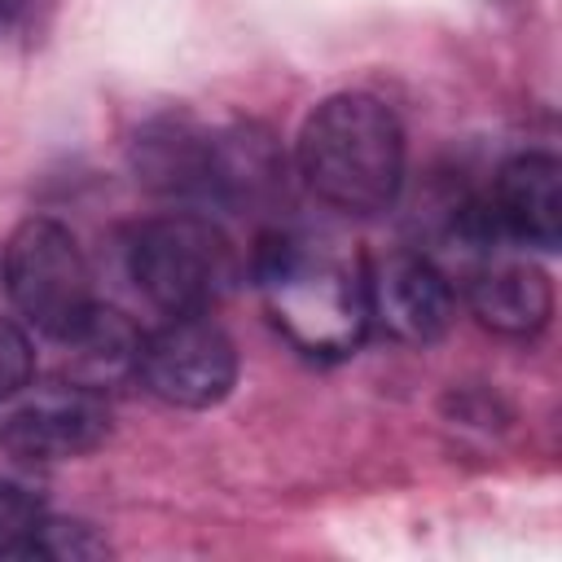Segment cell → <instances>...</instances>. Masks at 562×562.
I'll list each match as a JSON object with an SVG mask.
<instances>
[{"mask_svg": "<svg viewBox=\"0 0 562 562\" xmlns=\"http://www.w3.org/2000/svg\"><path fill=\"white\" fill-rule=\"evenodd\" d=\"M44 4L48 0H0V35L35 26V18L44 13Z\"/></svg>", "mask_w": 562, "mask_h": 562, "instance_id": "obj_14", "label": "cell"}, {"mask_svg": "<svg viewBox=\"0 0 562 562\" xmlns=\"http://www.w3.org/2000/svg\"><path fill=\"white\" fill-rule=\"evenodd\" d=\"M44 514L48 509L31 487L0 479V558H26Z\"/></svg>", "mask_w": 562, "mask_h": 562, "instance_id": "obj_12", "label": "cell"}, {"mask_svg": "<svg viewBox=\"0 0 562 562\" xmlns=\"http://www.w3.org/2000/svg\"><path fill=\"white\" fill-rule=\"evenodd\" d=\"M404 127L373 92H334L303 119L294 167L312 198L342 215H382L404 189Z\"/></svg>", "mask_w": 562, "mask_h": 562, "instance_id": "obj_2", "label": "cell"}, {"mask_svg": "<svg viewBox=\"0 0 562 562\" xmlns=\"http://www.w3.org/2000/svg\"><path fill=\"white\" fill-rule=\"evenodd\" d=\"M132 378L171 408H215L237 382V347L211 312L167 316L136 338Z\"/></svg>", "mask_w": 562, "mask_h": 562, "instance_id": "obj_6", "label": "cell"}, {"mask_svg": "<svg viewBox=\"0 0 562 562\" xmlns=\"http://www.w3.org/2000/svg\"><path fill=\"white\" fill-rule=\"evenodd\" d=\"M110 540L79 518H53L44 514L35 527V540L26 549V558H48V562H88V558H105Z\"/></svg>", "mask_w": 562, "mask_h": 562, "instance_id": "obj_11", "label": "cell"}, {"mask_svg": "<svg viewBox=\"0 0 562 562\" xmlns=\"http://www.w3.org/2000/svg\"><path fill=\"white\" fill-rule=\"evenodd\" d=\"M0 281L13 312L53 342H75L97 316L92 268L75 233L48 215L22 220L0 255Z\"/></svg>", "mask_w": 562, "mask_h": 562, "instance_id": "obj_5", "label": "cell"}, {"mask_svg": "<svg viewBox=\"0 0 562 562\" xmlns=\"http://www.w3.org/2000/svg\"><path fill=\"white\" fill-rule=\"evenodd\" d=\"M136 180L171 202L250 206L281 189L277 140L259 123L206 127L193 114H158L132 136Z\"/></svg>", "mask_w": 562, "mask_h": 562, "instance_id": "obj_1", "label": "cell"}, {"mask_svg": "<svg viewBox=\"0 0 562 562\" xmlns=\"http://www.w3.org/2000/svg\"><path fill=\"white\" fill-rule=\"evenodd\" d=\"M110 435V404L88 382L22 386L0 400V448L31 461H70L101 448Z\"/></svg>", "mask_w": 562, "mask_h": 562, "instance_id": "obj_8", "label": "cell"}, {"mask_svg": "<svg viewBox=\"0 0 562 562\" xmlns=\"http://www.w3.org/2000/svg\"><path fill=\"white\" fill-rule=\"evenodd\" d=\"M250 277L263 294L268 316L303 356L338 360L360 347L369 329L360 263L294 233L268 228L250 250Z\"/></svg>", "mask_w": 562, "mask_h": 562, "instance_id": "obj_3", "label": "cell"}, {"mask_svg": "<svg viewBox=\"0 0 562 562\" xmlns=\"http://www.w3.org/2000/svg\"><path fill=\"white\" fill-rule=\"evenodd\" d=\"M461 241L479 250H496L501 241L558 250L562 241V162L544 149H527L509 158L487 198H474L457 215Z\"/></svg>", "mask_w": 562, "mask_h": 562, "instance_id": "obj_7", "label": "cell"}, {"mask_svg": "<svg viewBox=\"0 0 562 562\" xmlns=\"http://www.w3.org/2000/svg\"><path fill=\"white\" fill-rule=\"evenodd\" d=\"M241 263L220 224L198 211H167L127 233V277L162 316L211 312Z\"/></svg>", "mask_w": 562, "mask_h": 562, "instance_id": "obj_4", "label": "cell"}, {"mask_svg": "<svg viewBox=\"0 0 562 562\" xmlns=\"http://www.w3.org/2000/svg\"><path fill=\"white\" fill-rule=\"evenodd\" d=\"M364 299H369V325H382L395 342H408V347L439 342L457 312L448 277L426 255H413V250L369 263Z\"/></svg>", "mask_w": 562, "mask_h": 562, "instance_id": "obj_9", "label": "cell"}, {"mask_svg": "<svg viewBox=\"0 0 562 562\" xmlns=\"http://www.w3.org/2000/svg\"><path fill=\"white\" fill-rule=\"evenodd\" d=\"M470 312L505 338H536L553 321V285L527 259H487L465 281Z\"/></svg>", "mask_w": 562, "mask_h": 562, "instance_id": "obj_10", "label": "cell"}, {"mask_svg": "<svg viewBox=\"0 0 562 562\" xmlns=\"http://www.w3.org/2000/svg\"><path fill=\"white\" fill-rule=\"evenodd\" d=\"M35 373V351H31V338L18 321L0 316V400L18 395Z\"/></svg>", "mask_w": 562, "mask_h": 562, "instance_id": "obj_13", "label": "cell"}]
</instances>
